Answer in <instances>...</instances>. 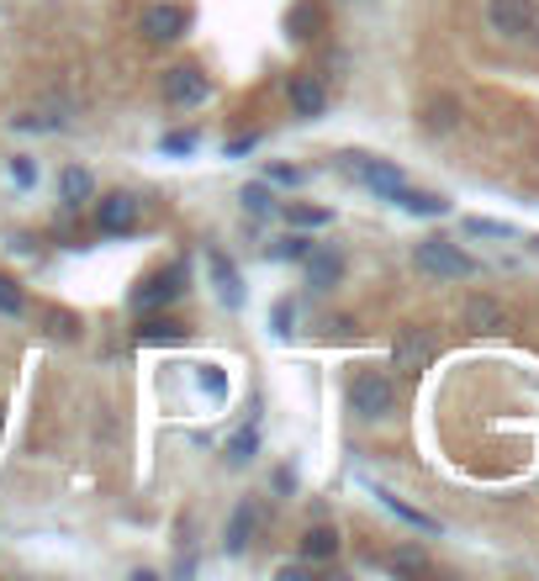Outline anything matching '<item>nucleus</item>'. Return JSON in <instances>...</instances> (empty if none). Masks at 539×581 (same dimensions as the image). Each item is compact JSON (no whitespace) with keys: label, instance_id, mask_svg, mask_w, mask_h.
I'll use <instances>...</instances> for the list:
<instances>
[{"label":"nucleus","instance_id":"obj_28","mask_svg":"<svg viewBox=\"0 0 539 581\" xmlns=\"http://www.w3.org/2000/svg\"><path fill=\"white\" fill-rule=\"evenodd\" d=\"M0 312H5V318H22V312H27V296H22V286H16L11 275H0Z\"/></svg>","mask_w":539,"mask_h":581},{"label":"nucleus","instance_id":"obj_13","mask_svg":"<svg viewBox=\"0 0 539 581\" xmlns=\"http://www.w3.org/2000/svg\"><path fill=\"white\" fill-rule=\"evenodd\" d=\"M460 318H465V328L471 333H502L508 328V307H502L498 296H487V290H471Z\"/></svg>","mask_w":539,"mask_h":581},{"label":"nucleus","instance_id":"obj_33","mask_svg":"<svg viewBox=\"0 0 539 581\" xmlns=\"http://www.w3.org/2000/svg\"><path fill=\"white\" fill-rule=\"evenodd\" d=\"M465 233H482V238H513V228H508V222H487V217H471V222H465Z\"/></svg>","mask_w":539,"mask_h":581},{"label":"nucleus","instance_id":"obj_21","mask_svg":"<svg viewBox=\"0 0 539 581\" xmlns=\"http://www.w3.org/2000/svg\"><path fill=\"white\" fill-rule=\"evenodd\" d=\"M16 132H59L64 127V106H33V112H22V117H11Z\"/></svg>","mask_w":539,"mask_h":581},{"label":"nucleus","instance_id":"obj_4","mask_svg":"<svg viewBox=\"0 0 539 581\" xmlns=\"http://www.w3.org/2000/svg\"><path fill=\"white\" fill-rule=\"evenodd\" d=\"M90 217H95V233H106V238H132V233L143 228V202H138L132 191H106V196L90 202Z\"/></svg>","mask_w":539,"mask_h":581},{"label":"nucleus","instance_id":"obj_32","mask_svg":"<svg viewBox=\"0 0 539 581\" xmlns=\"http://www.w3.org/2000/svg\"><path fill=\"white\" fill-rule=\"evenodd\" d=\"M265 180H270V185H291V191H296V185L307 180V169H296V165H270V169H265Z\"/></svg>","mask_w":539,"mask_h":581},{"label":"nucleus","instance_id":"obj_27","mask_svg":"<svg viewBox=\"0 0 539 581\" xmlns=\"http://www.w3.org/2000/svg\"><path fill=\"white\" fill-rule=\"evenodd\" d=\"M286 222H291V228H329L333 211L329 207H301V202H291V207H286Z\"/></svg>","mask_w":539,"mask_h":581},{"label":"nucleus","instance_id":"obj_11","mask_svg":"<svg viewBox=\"0 0 539 581\" xmlns=\"http://www.w3.org/2000/svg\"><path fill=\"white\" fill-rule=\"evenodd\" d=\"M428 360H434V338L423 328H402L397 333V344H392V371L397 375H418L428 371Z\"/></svg>","mask_w":539,"mask_h":581},{"label":"nucleus","instance_id":"obj_34","mask_svg":"<svg viewBox=\"0 0 539 581\" xmlns=\"http://www.w3.org/2000/svg\"><path fill=\"white\" fill-rule=\"evenodd\" d=\"M159 149H165V154H191V149H196V132H165Z\"/></svg>","mask_w":539,"mask_h":581},{"label":"nucleus","instance_id":"obj_24","mask_svg":"<svg viewBox=\"0 0 539 581\" xmlns=\"http://www.w3.org/2000/svg\"><path fill=\"white\" fill-rule=\"evenodd\" d=\"M375 498L386 502V507H392V513H397L402 524H413V529H423V534H439V524H434L428 513H418V507H408V502H402V498H392L386 487H375Z\"/></svg>","mask_w":539,"mask_h":581},{"label":"nucleus","instance_id":"obj_2","mask_svg":"<svg viewBox=\"0 0 539 581\" xmlns=\"http://www.w3.org/2000/svg\"><path fill=\"white\" fill-rule=\"evenodd\" d=\"M191 22H196V11H191L185 0H154V5H143V16H138V38L154 42V48H165V42L185 38Z\"/></svg>","mask_w":539,"mask_h":581},{"label":"nucleus","instance_id":"obj_36","mask_svg":"<svg viewBox=\"0 0 539 581\" xmlns=\"http://www.w3.org/2000/svg\"><path fill=\"white\" fill-rule=\"evenodd\" d=\"M196 380H202V391H211V397H222V391H228V380H222V371H217V365H202V375H196Z\"/></svg>","mask_w":539,"mask_h":581},{"label":"nucleus","instance_id":"obj_16","mask_svg":"<svg viewBox=\"0 0 539 581\" xmlns=\"http://www.w3.org/2000/svg\"><path fill=\"white\" fill-rule=\"evenodd\" d=\"M59 202H64V211H80L85 202H95V175L80 165H69L59 175Z\"/></svg>","mask_w":539,"mask_h":581},{"label":"nucleus","instance_id":"obj_8","mask_svg":"<svg viewBox=\"0 0 539 581\" xmlns=\"http://www.w3.org/2000/svg\"><path fill=\"white\" fill-rule=\"evenodd\" d=\"M338 169H344L349 180H360L365 191H375L381 202H392V191L402 185V169L392 165V159H371V154H344Z\"/></svg>","mask_w":539,"mask_h":581},{"label":"nucleus","instance_id":"obj_37","mask_svg":"<svg viewBox=\"0 0 539 581\" xmlns=\"http://www.w3.org/2000/svg\"><path fill=\"white\" fill-rule=\"evenodd\" d=\"M275 577H281V581H307V566H281Z\"/></svg>","mask_w":539,"mask_h":581},{"label":"nucleus","instance_id":"obj_7","mask_svg":"<svg viewBox=\"0 0 539 581\" xmlns=\"http://www.w3.org/2000/svg\"><path fill=\"white\" fill-rule=\"evenodd\" d=\"M487 27L508 42L535 38L539 33V0H487Z\"/></svg>","mask_w":539,"mask_h":581},{"label":"nucleus","instance_id":"obj_12","mask_svg":"<svg viewBox=\"0 0 539 581\" xmlns=\"http://www.w3.org/2000/svg\"><path fill=\"white\" fill-rule=\"evenodd\" d=\"M323 33H329V11H323V0H291L286 38L291 42H318Z\"/></svg>","mask_w":539,"mask_h":581},{"label":"nucleus","instance_id":"obj_15","mask_svg":"<svg viewBox=\"0 0 539 581\" xmlns=\"http://www.w3.org/2000/svg\"><path fill=\"white\" fill-rule=\"evenodd\" d=\"M259 524H265V507L259 502H239L233 507V518H228V555H244L249 550V540L259 534Z\"/></svg>","mask_w":539,"mask_h":581},{"label":"nucleus","instance_id":"obj_31","mask_svg":"<svg viewBox=\"0 0 539 581\" xmlns=\"http://www.w3.org/2000/svg\"><path fill=\"white\" fill-rule=\"evenodd\" d=\"M11 180H16L22 191H33V185H38V159H27V154H16V159H11Z\"/></svg>","mask_w":539,"mask_h":581},{"label":"nucleus","instance_id":"obj_5","mask_svg":"<svg viewBox=\"0 0 539 581\" xmlns=\"http://www.w3.org/2000/svg\"><path fill=\"white\" fill-rule=\"evenodd\" d=\"M191 290V275H185V264L175 259V264H165V270H154V275H143L138 286H132V312H159V307H175L180 296Z\"/></svg>","mask_w":539,"mask_h":581},{"label":"nucleus","instance_id":"obj_1","mask_svg":"<svg viewBox=\"0 0 539 581\" xmlns=\"http://www.w3.org/2000/svg\"><path fill=\"white\" fill-rule=\"evenodd\" d=\"M344 402H349V413L360 417V423H381V417L397 413V380H392V371H375V365H365V371L349 375Z\"/></svg>","mask_w":539,"mask_h":581},{"label":"nucleus","instance_id":"obj_29","mask_svg":"<svg viewBox=\"0 0 539 581\" xmlns=\"http://www.w3.org/2000/svg\"><path fill=\"white\" fill-rule=\"evenodd\" d=\"M307 249H312V238L291 233V238H281V244H270V259H291V264H301V259H307Z\"/></svg>","mask_w":539,"mask_h":581},{"label":"nucleus","instance_id":"obj_10","mask_svg":"<svg viewBox=\"0 0 539 581\" xmlns=\"http://www.w3.org/2000/svg\"><path fill=\"white\" fill-rule=\"evenodd\" d=\"M191 328L180 323V318H169L165 307L159 312H143L138 318V328H132V344H143V349H175V344H185Z\"/></svg>","mask_w":539,"mask_h":581},{"label":"nucleus","instance_id":"obj_3","mask_svg":"<svg viewBox=\"0 0 539 581\" xmlns=\"http://www.w3.org/2000/svg\"><path fill=\"white\" fill-rule=\"evenodd\" d=\"M211 95V75L196 64V59H180V64H169L165 75H159V101L175 106V112H185V106H202Z\"/></svg>","mask_w":539,"mask_h":581},{"label":"nucleus","instance_id":"obj_20","mask_svg":"<svg viewBox=\"0 0 539 581\" xmlns=\"http://www.w3.org/2000/svg\"><path fill=\"white\" fill-rule=\"evenodd\" d=\"M211 281H217V296H222V307H244V286H239V270H233V259L228 254H211Z\"/></svg>","mask_w":539,"mask_h":581},{"label":"nucleus","instance_id":"obj_22","mask_svg":"<svg viewBox=\"0 0 539 581\" xmlns=\"http://www.w3.org/2000/svg\"><path fill=\"white\" fill-rule=\"evenodd\" d=\"M455 122H460V106L450 95H439V101L423 106V127H428V132H455Z\"/></svg>","mask_w":539,"mask_h":581},{"label":"nucleus","instance_id":"obj_26","mask_svg":"<svg viewBox=\"0 0 539 581\" xmlns=\"http://www.w3.org/2000/svg\"><path fill=\"white\" fill-rule=\"evenodd\" d=\"M239 202H244L249 217H270V211H275V196H270V185H265V180L244 185V191H239Z\"/></svg>","mask_w":539,"mask_h":581},{"label":"nucleus","instance_id":"obj_25","mask_svg":"<svg viewBox=\"0 0 539 581\" xmlns=\"http://www.w3.org/2000/svg\"><path fill=\"white\" fill-rule=\"evenodd\" d=\"M386 566H392L397 577H423V571H428V555L408 544V550H392V555H386Z\"/></svg>","mask_w":539,"mask_h":581},{"label":"nucleus","instance_id":"obj_19","mask_svg":"<svg viewBox=\"0 0 539 581\" xmlns=\"http://www.w3.org/2000/svg\"><path fill=\"white\" fill-rule=\"evenodd\" d=\"M296 550H301V560H333V555L344 550V540H338V529H333V524H312V529L301 534Z\"/></svg>","mask_w":539,"mask_h":581},{"label":"nucleus","instance_id":"obj_38","mask_svg":"<svg viewBox=\"0 0 539 581\" xmlns=\"http://www.w3.org/2000/svg\"><path fill=\"white\" fill-rule=\"evenodd\" d=\"M275 492H296V476H291V470H275Z\"/></svg>","mask_w":539,"mask_h":581},{"label":"nucleus","instance_id":"obj_23","mask_svg":"<svg viewBox=\"0 0 539 581\" xmlns=\"http://www.w3.org/2000/svg\"><path fill=\"white\" fill-rule=\"evenodd\" d=\"M259 455V428H239L233 439H228V450H222V460L239 470V465H249V460Z\"/></svg>","mask_w":539,"mask_h":581},{"label":"nucleus","instance_id":"obj_14","mask_svg":"<svg viewBox=\"0 0 539 581\" xmlns=\"http://www.w3.org/2000/svg\"><path fill=\"white\" fill-rule=\"evenodd\" d=\"M301 270H307V286L312 290H333L338 281H344V254L338 249H307V259H301Z\"/></svg>","mask_w":539,"mask_h":581},{"label":"nucleus","instance_id":"obj_18","mask_svg":"<svg viewBox=\"0 0 539 581\" xmlns=\"http://www.w3.org/2000/svg\"><path fill=\"white\" fill-rule=\"evenodd\" d=\"M392 202H397L402 211H413V217H445V211H450V202H445V196H434V191H413L408 180L392 191Z\"/></svg>","mask_w":539,"mask_h":581},{"label":"nucleus","instance_id":"obj_6","mask_svg":"<svg viewBox=\"0 0 539 581\" xmlns=\"http://www.w3.org/2000/svg\"><path fill=\"white\" fill-rule=\"evenodd\" d=\"M413 264L423 275H434V281H471L476 275V259L460 244H450V238H423L413 249Z\"/></svg>","mask_w":539,"mask_h":581},{"label":"nucleus","instance_id":"obj_17","mask_svg":"<svg viewBox=\"0 0 539 581\" xmlns=\"http://www.w3.org/2000/svg\"><path fill=\"white\" fill-rule=\"evenodd\" d=\"M38 323H42V333H48V338H59V344H75V338L85 333V318L80 312H69V307H42Z\"/></svg>","mask_w":539,"mask_h":581},{"label":"nucleus","instance_id":"obj_35","mask_svg":"<svg viewBox=\"0 0 539 581\" xmlns=\"http://www.w3.org/2000/svg\"><path fill=\"white\" fill-rule=\"evenodd\" d=\"M249 149H259V132H244V138H228V149H222V154H228V159H244Z\"/></svg>","mask_w":539,"mask_h":581},{"label":"nucleus","instance_id":"obj_30","mask_svg":"<svg viewBox=\"0 0 539 581\" xmlns=\"http://www.w3.org/2000/svg\"><path fill=\"white\" fill-rule=\"evenodd\" d=\"M291 328H296V307H291V301H275V307H270V333H275V338H291Z\"/></svg>","mask_w":539,"mask_h":581},{"label":"nucleus","instance_id":"obj_9","mask_svg":"<svg viewBox=\"0 0 539 581\" xmlns=\"http://www.w3.org/2000/svg\"><path fill=\"white\" fill-rule=\"evenodd\" d=\"M286 101H291V117H301V122H318L329 112V90H323V80L312 69H291Z\"/></svg>","mask_w":539,"mask_h":581}]
</instances>
